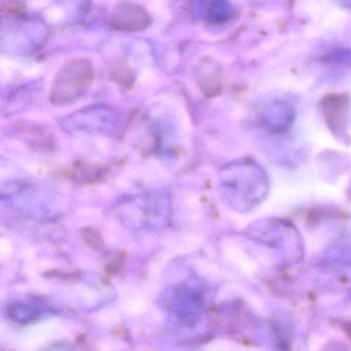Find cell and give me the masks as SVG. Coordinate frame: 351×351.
<instances>
[{"mask_svg": "<svg viewBox=\"0 0 351 351\" xmlns=\"http://www.w3.org/2000/svg\"><path fill=\"white\" fill-rule=\"evenodd\" d=\"M92 67L83 59L67 63L57 75L52 89V100L56 104L77 99L91 84Z\"/></svg>", "mask_w": 351, "mask_h": 351, "instance_id": "obj_1", "label": "cell"}, {"mask_svg": "<svg viewBox=\"0 0 351 351\" xmlns=\"http://www.w3.org/2000/svg\"><path fill=\"white\" fill-rule=\"evenodd\" d=\"M322 351H346V348L340 343H330Z\"/></svg>", "mask_w": 351, "mask_h": 351, "instance_id": "obj_2", "label": "cell"}, {"mask_svg": "<svg viewBox=\"0 0 351 351\" xmlns=\"http://www.w3.org/2000/svg\"><path fill=\"white\" fill-rule=\"evenodd\" d=\"M341 328L344 330L345 334L348 336L349 339H351V322H345L341 324Z\"/></svg>", "mask_w": 351, "mask_h": 351, "instance_id": "obj_3", "label": "cell"}]
</instances>
